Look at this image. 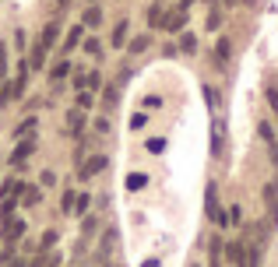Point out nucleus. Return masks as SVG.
I'll use <instances>...</instances> for the list:
<instances>
[{
	"mask_svg": "<svg viewBox=\"0 0 278 267\" xmlns=\"http://www.w3.org/2000/svg\"><path fill=\"white\" fill-rule=\"evenodd\" d=\"M190 4H194V0H180V7H183V11H187V7H190Z\"/></svg>",
	"mask_w": 278,
	"mask_h": 267,
	"instance_id": "34",
	"label": "nucleus"
},
{
	"mask_svg": "<svg viewBox=\"0 0 278 267\" xmlns=\"http://www.w3.org/2000/svg\"><path fill=\"white\" fill-rule=\"evenodd\" d=\"M264 204H268V218L278 221V183H268L264 187Z\"/></svg>",
	"mask_w": 278,
	"mask_h": 267,
	"instance_id": "3",
	"label": "nucleus"
},
{
	"mask_svg": "<svg viewBox=\"0 0 278 267\" xmlns=\"http://www.w3.org/2000/svg\"><path fill=\"white\" fill-rule=\"evenodd\" d=\"M162 21H166V18H162V4H151V11H148V25H151V28H162Z\"/></svg>",
	"mask_w": 278,
	"mask_h": 267,
	"instance_id": "12",
	"label": "nucleus"
},
{
	"mask_svg": "<svg viewBox=\"0 0 278 267\" xmlns=\"http://www.w3.org/2000/svg\"><path fill=\"white\" fill-rule=\"evenodd\" d=\"M50 246H57V232H46L43 236V250H50Z\"/></svg>",
	"mask_w": 278,
	"mask_h": 267,
	"instance_id": "27",
	"label": "nucleus"
},
{
	"mask_svg": "<svg viewBox=\"0 0 278 267\" xmlns=\"http://www.w3.org/2000/svg\"><path fill=\"white\" fill-rule=\"evenodd\" d=\"M144 123H148V116H144V113H134V116H131V127H134V130H141Z\"/></svg>",
	"mask_w": 278,
	"mask_h": 267,
	"instance_id": "25",
	"label": "nucleus"
},
{
	"mask_svg": "<svg viewBox=\"0 0 278 267\" xmlns=\"http://www.w3.org/2000/svg\"><path fill=\"white\" fill-rule=\"evenodd\" d=\"M21 232H25V221H14V218H11V221H4V239H7V243H14Z\"/></svg>",
	"mask_w": 278,
	"mask_h": 267,
	"instance_id": "9",
	"label": "nucleus"
},
{
	"mask_svg": "<svg viewBox=\"0 0 278 267\" xmlns=\"http://www.w3.org/2000/svg\"><path fill=\"white\" fill-rule=\"evenodd\" d=\"M32 151H35V141H25V144H18V148H14L11 162H14V165H25V158H28Z\"/></svg>",
	"mask_w": 278,
	"mask_h": 267,
	"instance_id": "8",
	"label": "nucleus"
},
{
	"mask_svg": "<svg viewBox=\"0 0 278 267\" xmlns=\"http://www.w3.org/2000/svg\"><path fill=\"white\" fill-rule=\"evenodd\" d=\"M88 204H92L88 194H77V197H74V211H77V214H85V211H88Z\"/></svg>",
	"mask_w": 278,
	"mask_h": 267,
	"instance_id": "20",
	"label": "nucleus"
},
{
	"mask_svg": "<svg viewBox=\"0 0 278 267\" xmlns=\"http://www.w3.org/2000/svg\"><path fill=\"white\" fill-rule=\"evenodd\" d=\"M85 53H88V57H102V42H99V39H88V42H85Z\"/></svg>",
	"mask_w": 278,
	"mask_h": 267,
	"instance_id": "21",
	"label": "nucleus"
},
{
	"mask_svg": "<svg viewBox=\"0 0 278 267\" xmlns=\"http://www.w3.org/2000/svg\"><path fill=\"white\" fill-rule=\"evenodd\" d=\"M92 102H95V99H92L88 92H77V109H92Z\"/></svg>",
	"mask_w": 278,
	"mask_h": 267,
	"instance_id": "24",
	"label": "nucleus"
},
{
	"mask_svg": "<svg viewBox=\"0 0 278 267\" xmlns=\"http://www.w3.org/2000/svg\"><path fill=\"white\" fill-rule=\"evenodd\" d=\"M85 25H88V28L102 25V11H99V7H88V11H85Z\"/></svg>",
	"mask_w": 278,
	"mask_h": 267,
	"instance_id": "13",
	"label": "nucleus"
},
{
	"mask_svg": "<svg viewBox=\"0 0 278 267\" xmlns=\"http://www.w3.org/2000/svg\"><path fill=\"white\" fill-rule=\"evenodd\" d=\"M127 183H131V190H138V187L148 183V176H144V172H131V176H127Z\"/></svg>",
	"mask_w": 278,
	"mask_h": 267,
	"instance_id": "22",
	"label": "nucleus"
},
{
	"mask_svg": "<svg viewBox=\"0 0 278 267\" xmlns=\"http://www.w3.org/2000/svg\"><path fill=\"white\" fill-rule=\"evenodd\" d=\"M81 229H85V236H92V232H95V218H85V225H81Z\"/></svg>",
	"mask_w": 278,
	"mask_h": 267,
	"instance_id": "31",
	"label": "nucleus"
},
{
	"mask_svg": "<svg viewBox=\"0 0 278 267\" xmlns=\"http://www.w3.org/2000/svg\"><path fill=\"white\" fill-rule=\"evenodd\" d=\"M183 25H187V11H183V7H180V11H173V14L162 21V28H166V32H183Z\"/></svg>",
	"mask_w": 278,
	"mask_h": 267,
	"instance_id": "4",
	"label": "nucleus"
},
{
	"mask_svg": "<svg viewBox=\"0 0 278 267\" xmlns=\"http://www.w3.org/2000/svg\"><path fill=\"white\" fill-rule=\"evenodd\" d=\"M32 130H35V120H32V116H28V120H25V123H21V130H18V134H32Z\"/></svg>",
	"mask_w": 278,
	"mask_h": 267,
	"instance_id": "30",
	"label": "nucleus"
},
{
	"mask_svg": "<svg viewBox=\"0 0 278 267\" xmlns=\"http://www.w3.org/2000/svg\"><path fill=\"white\" fill-rule=\"evenodd\" d=\"M106 165H109V162H106V155H92L85 165H77V176H81V183H85V180H92L95 172H102Z\"/></svg>",
	"mask_w": 278,
	"mask_h": 267,
	"instance_id": "2",
	"label": "nucleus"
},
{
	"mask_svg": "<svg viewBox=\"0 0 278 267\" xmlns=\"http://www.w3.org/2000/svg\"><path fill=\"white\" fill-rule=\"evenodd\" d=\"M116 102H120V88H116V84H106V92H102V106L113 109Z\"/></svg>",
	"mask_w": 278,
	"mask_h": 267,
	"instance_id": "11",
	"label": "nucleus"
},
{
	"mask_svg": "<svg viewBox=\"0 0 278 267\" xmlns=\"http://www.w3.org/2000/svg\"><path fill=\"white\" fill-rule=\"evenodd\" d=\"M4 70H7V46L0 42V74H4Z\"/></svg>",
	"mask_w": 278,
	"mask_h": 267,
	"instance_id": "29",
	"label": "nucleus"
},
{
	"mask_svg": "<svg viewBox=\"0 0 278 267\" xmlns=\"http://www.w3.org/2000/svg\"><path fill=\"white\" fill-rule=\"evenodd\" d=\"M18 194H21V204H28V207H35L39 197H43V194H39V187H32V183H21V187H18Z\"/></svg>",
	"mask_w": 278,
	"mask_h": 267,
	"instance_id": "6",
	"label": "nucleus"
},
{
	"mask_svg": "<svg viewBox=\"0 0 278 267\" xmlns=\"http://www.w3.org/2000/svg\"><path fill=\"white\" fill-rule=\"evenodd\" d=\"M67 74H70V64H67V60H60V64L53 67V77H57V81H60V77H67Z\"/></svg>",
	"mask_w": 278,
	"mask_h": 267,
	"instance_id": "23",
	"label": "nucleus"
},
{
	"mask_svg": "<svg viewBox=\"0 0 278 267\" xmlns=\"http://www.w3.org/2000/svg\"><path fill=\"white\" fill-rule=\"evenodd\" d=\"M57 35H60V21H50V25L43 28V39H39V46H43V50H50V46L57 42Z\"/></svg>",
	"mask_w": 278,
	"mask_h": 267,
	"instance_id": "7",
	"label": "nucleus"
},
{
	"mask_svg": "<svg viewBox=\"0 0 278 267\" xmlns=\"http://www.w3.org/2000/svg\"><path fill=\"white\" fill-rule=\"evenodd\" d=\"M124 39H127V21H116V28H113V42H109V46H124Z\"/></svg>",
	"mask_w": 278,
	"mask_h": 267,
	"instance_id": "14",
	"label": "nucleus"
},
{
	"mask_svg": "<svg viewBox=\"0 0 278 267\" xmlns=\"http://www.w3.org/2000/svg\"><path fill=\"white\" fill-rule=\"evenodd\" d=\"M271 162L278 165V141H271Z\"/></svg>",
	"mask_w": 278,
	"mask_h": 267,
	"instance_id": "33",
	"label": "nucleus"
},
{
	"mask_svg": "<svg viewBox=\"0 0 278 267\" xmlns=\"http://www.w3.org/2000/svg\"><path fill=\"white\" fill-rule=\"evenodd\" d=\"M67 4H70V0H57V7H60V11H64V7H67Z\"/></svg>",
	"mask_w": 278,
	"mask_h": 267,
	"instance_id": "35",
	"label": "nucleus"
},
{
	"mask_svg": "<svg viewBox=\"0 0 278 267\" xmlns=\"http://www.w3.org/2000/svg\"><path fill=\"white\" fill-rule=\"evenodd\" d=\"M176 50H183V53H194V50H197V39H194V35H180V46H176Z\"/></svg>",
	"mask_w": 278,
	"mask_h": 267,
	"instance_id": "18",
	"label": "nucleus"
},
{
	"mask_svg": "<svg viewBox=\"0 0 278 267\" xmlns=\"http://www.w3.org/2000/svg\"><path fill=\"white\" fill-rule=\"evenodd\" d=\"M229 57H232V42H229V39H218V46H215V60H218V64H229Z\"/></svg>",
	"mask_w": 278,
	"mask_h": 267,
	"instance_id": "10",
	"label": "nucleus"
},
{
	"mask_svg": "<svg viewBox=\"0 0 278 267\" xmlns=\"http://www.w3.org/2000/svg\"><path fill=\"white\" fill-rule=\"evenodd\" d=\"M148 46H151V39H148V35H138V39H131V53H134V57H138V53H144Z\"/></svg>",
	"mask_w": 278,
	"mask_h": 267,
	"instance_id": "16",
	"label": "nucleus"
},
{
	"mask_svg": "<svg viewBox=\"0 0 278 267\" xmlns=\"http://www.w3.org/2000/svg\"><path fill=\"white\" fill-rule=\"evenodd\" d=\"M77 42H81V25H77V28H70V32H67V39H64V50H74Z\"/></svg>",
	"mask_w": 278,
	"mask_h": 267,
	"instance_id": "17",
	"label": "nucleus"
},
{
	"mask_svg": "<svg viewBox=\"0 0 278 267\" xmlns=\"http://www.w3.org/2000/svg\"><path fill=\"white\" fill-rule=\"evenodd\" d=\"M205 200H208V218H211V221H215V225H229V214L218 207V187H215V183H208Z\"/></svg>",
	"mask_w": 278,
	"mask_h": 267,
	"instance_id": "1",
	"label": "nucleus"
},
{
	"mask_svg": "<svg viewBox=\"0 0 278 267\" xmlns=\"http://www.w3.org/2000/svg\"><path fill=\"white\" fill-rule=\"evenodd\" d=\"M64 211H74V194H64Z\"/></svg>",
	"mask_w": 278,
	"mask_h": 267,
	"instance_id": "32",
	"label": "nucleus"
},
{
	"mask_svg": "<svg viewBox=\"0 0 278 267\" xmlns=\"http://www.w3.org/2000/svg\"><path fill=\"white\" fill-rule=\"evenodd\" d=\"M261 137H264V141H268V144H271V141H275V130H271V123H261Z\"/></svg>",
	"mask_w": 278,
	"mask_h": 267,
	"instance_id": "26",
	"label": "nucleus"
},
{
	"mask_svg": "<svg viewBox=\"0 0 278 267\" xmlns=\"http://www.w3.org/2000/svg\"><path fill=\"white\" fill-rule=\"evenodd\" d=\"M11 267H25V264H21V260H14V264H11Z\"/></svg>",
	"mask_w": 278,
	"mask_h": 267,
	"instance_id": "36",
	"label": "nucleus"
},
{
	"mask_svg": "<svg viewBox=\"0 0 278 267\" xmlns=\"http://www.w3.org/2000/svg\"><path fill=\"white\" fill-rule=\"evenodd\" d=\"M95 84H99V74L95 70H88L85 77H77V88H95Z\"/></svg>",
	"mask_w": 278,
	"mask_h": 267,
	"instance_id": "19",
	"label": "nucleus"
},
{
	"mask_svg": "<svg viewBox=\"0 0 278 267\" xmlns=\"http://www.w3.org/2000/svg\"><path fill=\"white\" fill-rule=\"evenodd\" d=\"M67 123L74 127V134H77L81 127H85V109H81V113H77V109H70V113H67Z\"/></svg>",
	"mask_w": 278,
	"mask_h": 267,
	"instance_id": "15",
	"label": "nucleus"
},
{
	"mask_svg": "<svg viewBox=\"0 0 278 267\" xmlns=\"http://www.w3.org/2000/svg\"><path fill=\"white\" fill-rule=\"evenodd\" d=\"M225 253H229L232 267H247V246H243V243H229V246H225Z\"/></svg>",
	"mask_w": 278,
	"mask_h": 267,
	"instance_id": "5",
	"label": "nucleus"
},
{
	"mask_svg": "<svg viewBox=\"0 0 278 267\" xmlns=\"http://www.w3.org/2000/svg\"><path fill=\"white\" fill-rule=\"evenodd\" d=\"M148 148H151V151H162V148H166V141H162V137H151V141H148Z\"/></svg>",
	"mask_w": 278,
	"mask_h": 267,
	"instance_id": "28",
	"label": "nucleus"
}]
</instances>
